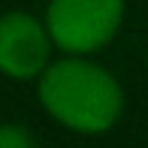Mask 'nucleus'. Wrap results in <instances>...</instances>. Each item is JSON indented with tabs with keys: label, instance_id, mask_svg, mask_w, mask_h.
I'll use <instances>...</instances> for the list:
<instances>
[{
	"label": "nucleus",
	"instance_id": "obj_4",
	"mask_svg": "<svg viewBox=\"0 0 148 148\" xmlns=\"http://www.w3.org/2000/svg\"><path fill=\"white\" fill-rule=\"evenodd\" d=\"M27 145H33V136L27 130L12 127V124L0 127V148H27Z\"/></svg>",
	"mask_w": 148,
	"mask_h": 148
},
{
	"label": "nucleus",
	"instance_id": "obj_3",
	"mask_svg": "<svg viewBox=\"0 0 148 148\" xmlns=\"http://www.w3.org/2000/svg\"><path fill=\"white\" fill-rule=\"evenodd\" d=\"M45 60H49V36L42 24L21 12L0 18V70L6 76H36Z\"/></svg>",
	"mask_w": 148,
	"mask_h": 148
},
{
	"label": "nucleus",
	"instance_id": "obj_1",
	"mask_svg": "<svg viewBox=\"0 0 148 148\" xmlns=\"http://www.w3.org/2000/svg\"><path fill=\"white\" fill-rule=\"evenodd\" d=\"M42 106L58 121L82 133H100L115 124L121 112V88L106 70L85 60H60L39 82Z\"/></svg>",
	"mask_w": 148,
	"mask_h": 148
},
{
	"label": "nucleus",
	"instance_id": "obj_2",
	"mask_svg": "<svg viewBox=\"0 0 148 148\" xmlns=\"http://www.w3.org/2000/svg\"><path fill=\"white\" fill-rule=\"evenodd\" d=\"M121 0H51L49 33L66 51H91L115 33Z\"/></svg>",
	"mask_w": 148,
	"mask_h": 148
}]
</instances>
